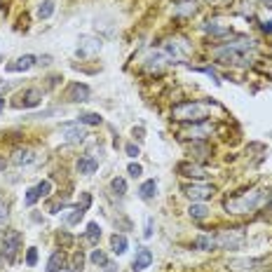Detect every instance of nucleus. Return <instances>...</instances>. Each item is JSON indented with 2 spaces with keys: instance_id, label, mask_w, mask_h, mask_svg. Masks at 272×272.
<instances>
[{
  "instance_id": "1",
  "label": "nucleus",
  "mask_w": 272,
  "mask_h": 272,
  "mask_svg": "<svg viewBox=\"0 0 272 272\" xmlns=\"http://www.w3.org/2000/svg\"><path fill=\"white\" fill-rule=\"evenodd\" d=\"M265 202V192L258 188H251V190H244L240 195H232L223 202V207L228 214H251L261 207Z\"/></svg>"
},
{
  "instance_id": "2",
  "label": "nucleus",
  "mask_w": 272,
  "mask_h": 272,
  "mask_svg": "<svg viewBox=\"0 0 272 272\" xmlns=\"http://www.w3.org/2000/svg\"><path fill=\"white\" fill-rule=\"evenodd\" d=\"M253 50H256L253 40L228 42V45H223V47H216V50H214V56H216L220 63H246L251 59Z\"/></svg>"
},
{
  "instance_id": "3",
  "label": "nucleus",
  "mask_w": 272,
  "mask_h": 272,
  "mask_svg": "<svg viewBox=\"0 0 272 272\" xmlns=\"http://www.w3.org/2000/svg\"><path fill=\"white\" fill-rule=\"evenodd\" d=\"M211 108L214 106L204 104V101H183V104L171 108V117L181 120V122H202L204 117L209 115Z\"/></svg>"
},
{
  "instance_id": "4",
  "label": "nucleus",
  "mask_w": 272,
  "mask_h": 272,
  "mask_svg": "<svg viewBox=\"0 0 272 272\" xmlns=\"http://www.w3.org/2000/svg\"><path fill=\"white\" fill-rule=\"evenodd\" d=\"M216 246L220 249H228V251H237L244 246V242H246V235L242 228H232V230H220L216 237Z\"/></svg>"
},
{
  "instance_id": "5",
  "label": "nucleus",
  "mask_w": 272,
  "mask_h": 272,
  "mask_svg": "<svg viewBox=\"0 0 272 272\" xmlns=\"http://www.w3.org/2000/svg\"><path fill=\"white\" fill-rule=\"evenodd\" d=\"M21 242H24V237H21L19 230L5 232V237H2V256H5L7 261H14V258H17V253H19V249H21Z\"/></svg>"
},
{
  "instance_id": "6",
  "label": "nucleus",
  "mask_w": 272,
  "mask_h": 272,
  "mask_svg": "<svg viewBox=\"0 0 272 272\" xmlns=\"http://www.w3.org/2000/svg\"><path fill=\"white\" fill-rule=\"evenodd\" d=\"M265 261L261 258H232L228 261V270L230 272H263Z\"/></svg>"
},
{
  "instance_id": "7",
  "label": "nucleus",
  "mask_w": 272,
  "mask_h": 272,
  "mask_svg": "<svg viewBox=\"0 0 272 272\" xmlns=\"http://www.w3.org/2000/svg\"><path fill=\"white\" fill-rule=\"evenodd\" d=\"M42 101V92L38 87H26L24 92H19L17 96V101H14V108H35V106H40Z\"/></svg>"
},
{
  "instance_id": "8",
  "label": "nucleus",
  "mask_w": 272,
  "mask_h": 272,
  "mask_svg": "<svg viewBox=\"0 0 272 272\" xmlns=\"http://www.w3.org/2000/svg\"><path fill=\"white\" fill-rule=\"evenodd\" d=\"M183 192L190 199L202 202V199H209L214 195V186H209V183H188V186H183Z\"/></svg>"
},
{
  "instance_id": "9",
  "label": "nucleus",
  "mask_w": 272,
  "mask_h": 272,
  "mask_svg": "<svg viewBox=\"0 0 272 272\" xmlns=\"http://www.w3.org/2000/svg\"><path fill=\"white\" fill-rule=\"evenodd\" d=\"M61 132H63V138H66L68 143H80V141L87 138V132L80 127V122H78V125H63Z\"/></svg>"
},
{
  "instance_id": "10",
  "label": "nucleus",
  "mask_w": 272,
  "mask_h": 272,
  "mask_svg": "<svg viewBox=\"0 0 272 272\" xmlns=\"http://www.w3.org/2000/svg\"><path fill=\"white\" fill-rule=\"evenodd\" d=\"M68 99L75 101V104H82V101H89V87L87 84H80V82H73L68 87Z\"/></svg>"
},
{
  "instance_id": "11",
  "label": "nucleus",
  "mask_w": 272,
  "mask_h": 272,
  "mask_svg": "<svg viewBox=\"0 0 272 272\" xmlns=\"http://www.w3.org/2000/svg\"><path fill=\"white\" fill-rule=\"evenodd\" d=\"M101 50V40H96V38H82L80 45H78V54L80 56H92Z\"/></svg>"
},
{
  "instance_id": "12",
  "label": "nucleus",
  "mask_w": 272,
  "mask_h": 272,
  "mask_svg": "<svg viewBox=\"0 0 272 272\" xmlns=\"http://www.w3.org/2000/svg\"><path fill=\"white\" fill-rule=\"evenodd\" d=\"M35 162V153H33L31 148H19L14 155H12V164L14 167H26V164H31Z\"/></svg>"
},
{
  "instance_id": "13",
  "label": "nucleus",
  "mask_w": 272,
  "mask_h": 272,
  "mask_svg": "<svg viewBox=\"0 0 272 272\" xmlns=\"http://www.w3.org/2000/svg\"><path fill=\"white\" fill-rule=\"evenodd\" d=\"M31 66H35V56L33 54H24L14 63H7V71L10 73H21V71H28Z\"/></svg>"
},
{
  "instance_id": "14",
  "label": "nucleus",
  "mask_w": 272,
  "mask_h": 272,
  "mask_svg": "<svg viewBox=\"0 0 272 272\" xmlns=\"http://www.w3.org/2000/svg\"><path fill=\"white\" fill-rule=\"evenodd\" d=\"M150 263H153V253H150V249H141V251L134 256L132 270H134V272H141V270H146V268H150Z\"/></svg>"
},
{
  "instance_id": "15",
  "label": "nucleus",
  "mask_w": 272,
  "mask_h": 272,
  "mask_svg": "<svg viewBox=\"0 0 272 272\" xmlns=\"http://www.w3.org/2000/svg\"><path fill=\"white\" fill-rule=\"evenodd\" d=\"M63 265H66L63 251H54L52 256H50V261H47V272H61Z\"/></svg>"
},
{
  "instance_id": "16",
  "label": "nucleus",
  "mask_w": 272,
  "mask_h": 272,
  "mask_svg": "<svg viewBox=\"0 0 272 272\" xmlns=\"http://www.w3.org/2000/svg\"><path fill=\"white\" fill-rule=\"evenodd\" d=\"M176 169L181 171V174H186V176H195V178H202L204 174H207L202 167H197V164H188V162H178Z\"/></svg>"
},
{
  "instance_id": "17",
  "label": "nucleus",
  "mask_w": 272,
  "mask_h": 272,
  "mask_svg": "<svg viewBox=\"0 0 272 272\" xmlns=\"http://www.w3.org/2000/svg\"><path fill=\"white\" fill-rule=\"evenodd\" d=\"M96 169H99V162L94 157H80L78 160V171L80 174H94Z\"/></svg>"
},
{
  "instance_id": "18",
  "label": "nucleus",
  "mask_w": 272,
  "mask_h": 272,
  "mask_svg": "<svg viewBox=\"0 0 272 272\" xmlns=\"http://www.w3.org/2000/svg\"><path fill=\"white\" fill-rule=\"evenodd\" d=\"M110 246H113V253H117V256H122V253H127V246H129V242H127L125 235H113L110 237Z\"/></svg>"
},
{
  "instance_id": "19",
  "label": "nucleus",
  "mask_w": 272,
  "mask_h": 272,
  "mask_svg": "<svg viewBox=\"0 0 272 272\" xmlns=\"http://www.w3.org/2000/svg\"><path fill=\"white\" fill-rule=\"evenodd\" d=\"M138 195H141V199H153L157 195V181L155 178H150V181H146L141 188H138Z\"/></svg>"
},
{
  "instance_id": "20",
  "label": "nucleus",
  "mask_w": 272,
  "mask_h": 272,
  "mask_svg": "<svg viewBox=\"0 0 272 272\" xmlns=\"http://www.w3.org/2000/svg\"><path fill=\"white\" fill-rule=\"evenodd\" d=\"M188 214H190V218H195V220H202V218H207L209 216V207L207 204H190V209H188Z\"/></svg>"
},
{
  "instance_id": "21",
  "label": "nucleus",
  "mask_w": 272,
  "mask_h": 272,
  "mask_svg": "<svg viewBox=\"0 0 272 272\" xmlns=\"http://www.w3.org/2000/svg\"><path fill=\"white\" fill-rule=\"evenodd\" d=\"M54 14V2L52 0H42L40 5H38V17L40 19H50Z\"/></svg>"
},
{
  "instance_id": "22",
  "label": "nucleus",
  "mask_w": 272,
  "mask_h": 272,
  "mask_svg": "<svg viewBox=\"0 0 272 272\" xmlns=\"http://www.w3.org/2000/svg\"><path fill=\"white\" fill-rule=\"evenodd\" d=\"M195 246H197V249H202V251H211V249L216 246V240H214V237H209V235H202V237H197V240H195Z\"/></svg>"
},
{
  "instance_id": "23",
  "label": "nucleus",
  "mask_w": 272,
  "mask_h": 272,
  "mask_svg": "<svg viewBox=\"0 0 272 272\" xmlns=\"http://www.w3.org/2000/svg\"><path fill=\"white\" fill-rule=\"evenodd\" d=\"M211 129H214V127L211 125H207V122H204V125H199V127H190L188 132H183V136H195V138H199V136H204V134H209Z\"/></svg>"
},
{
  "instance_id": "24",
  "label": "nucleus",
  "mask_w": 272,
  "mask_h": 272,
  "mask_svg": "<svg viewBox=\"0 0 272 272\" xmlns=\"http://www.w3.org/2000/svg\"><path fill=\"white\" fill-rule=\"evenodd\" d=\"M99 237H101V225H99V223H89V225H87V240L92 242V244H96Z\"/></svg>"
},
{
  "instance_id": "25",
  "label": "nucleus",
  "mask_w": 272,
  "mask_h": 272,
  "mask_svg": "<svg viewBox=\"0 0 272 272\" xmlns=\"http://www.w3.org/2000/svg\"><path fill=\"white\" fill-rule=\"evenodd\" d=\"M82 216H84V209L82 207H75V209H71V214L66 216V223H68V225H75V223H80Z\"/></svg>"
},
{
  "instance_id": "26",
  "label": "nucleus",
  "mask_w": 272,
  "mask_h": 272,
  "mask_svg": "<svg viewBox=\"0 0 272 272\" xmlns=\"http://www.w3.org/2000/svg\"><path fill=\"white\" fill-rule=\"evenodd\" d=\"M80 125H101V115L99 113H82L80 115Z\"/></svg>"
},
{
  "instance_id": "27",
  "label": "nucleus",
  "mask_w": 272,
  "mask_h": 272,
  "mask_svg": "<svg viewBox=\"0 0 272 272\" xmlns=\"http://www.w3.org/2000/svg\"><path fill=\"white\" fill-rule=\"evenodd\" d=\"M89 258H92V263H94V265H101V268H104L106 263H108V258H106V253L101 251V249H94Z\"/></svg>"
},
{
  "instance_id": "28",
  "label": "nucleus",
  "mask_w": 272,
  "mask_h": 272,
  "mask_svg": "<svg viewBox=\"0 0 272 272\" xmlns=\"http://www.w3.org/2000/svg\"><path fill=\"white\" fill-rule=\"evenodd\" d=\"M84 265V253L82 251H75L73 256V265H71V272H80Z\"/></svg>"
},
{
  "instance_id": "29",
  "label": "nucleus",
  "mask_w": 272,
  "mask_h": 272,
  "mask_svg": "<svg viewBox=\"0 0 272 272\" xmlns=\"http://www.w3.org/2000/svg\"><path fill=\"white\" fill-rule=\"evenodd\" d=\"M35 188H38V195H40V197H47V195L52 192V181H40Z\"/></svg>"
},
{
  "instance_id": "30",
  "label": "nucleus",
  "mask_w": 272,
  "mask_h": 272,
  "mask_svg": "<svg viewBox=\"0 0 272 272\" xmlns=\"http://www.w3.org/2000/svg\"><path fill=\"white\" fill-rule=\"evenodd\" d=\"M38 199H40V195H38V188H28V190H26V197H24V202H26L28 207H33Z\"/></svg>"
},
{
  "instance_id": "31",
  "label": "nucleus",
  "mask_w": 272,
  "mask_h": 272,
  "mask_svg": "<svg viewBox=\"0 0 272 272\" xmlns=\"http://www.w3.org/2000/svg\"><path fill=\"white\" fill-rule=\"evenodd\" d=\"M110 188L115 190L117 195H125V192H127V183H125V178H113Z\"/></svg>"
},
{
  "instance_id": "32",
  "label": "nucleus",
  "mask_w": 272,
  "mask_h": 272,
  "mask_svg": "<svg viewBox=\"0 0 272 272\" xmlns=\"http://www.w3.org/2000/svg\"><path fill=\"white\" fill-rule=\"evenodd\" d=\"M7 218H10V211H7V202L0 197V225H5V223H7Z\"/></svg>"
},
{
  "instance_id": "33",
  "label": "nucleus",
  "mask_w": 272,
  "mask_h": 272,
  "mask_svg": "<svg viewBox=\"0 0 272 272\" xmlns=\"http://www.w3.org/2000/svg\"><path fill=\"white\" fill-rule=\"evenodd\" d=\"M35 263H38V249H33V246H31V249L26 251V265H31V268H33Z\"/></svg>"
},
{
  "instance_id": "34",
  "label": "nucleus",
  "mask_w": 272,
  "mask_h": 272,
  "mask_svg": "<svg viewBox=\"0 0 272 272\" xmlns=\"http://www.w3.org/2000/svg\"><path fill=\"white\" fill-rule=\"evenodd\" d=\"M127 171H129V176H141V174H143V169H141V164H129V167H127Z\"/></svg>"
},
{
  "instance_id": "35",
  "label": "nucleus",
  "mask_w": 272,
  "mask_h": 272,
  "mask_svg": "<svg viewBox=\"0 0 272 272\" xmlns=\"http://www.w3.org/2000/svg\"><path fill=\"white\" fill-rule=\"evenodd\" d=\"M143 237H146V240H150V237H153V218L146 220V232H143Z\"/></svg>"
},
{
  "instance_id": "36",
  "label": "nucleus",
  "mask_w": 272,
  "mask_h": 272,
  "mask_svg": "<svg viewBox=\"0 0 272 272\" xmlns=\"http://www.w3.org/2000/svg\"><path fill=\"white\" fill-rule=\"evenodd\" d=\"M125 150H127V155L129 157H138V146H134V143H129Z\"/></svg>"
},
{
  "instance_id": "37",
  "label": "nucleus",
  "mask_w": 272,
  "mask_h": 272,
  "mask_svg": "<svg viewBox=\"0 0 272 272\" xmlns=\"http://www.w3.org/2000/svg\"><path fill=\"white\" fill-rule=\"evenodd\" d=\"M104 270H106V272H115V270H117V265H115V263H110V261H108V263L104 265Z\"/></svg>"
},
{
  "instance_id": "38",
  "label": "nucleus",
  "mask_w": 272,
  "mask_h": 272,
  "mask_svg": "<svg viewBox=\"0 0 272 272\" xmlns=\"http://www.w3.org/2000/svg\"><path fill=\"white\" fill-rule=\"evenodd\" d=\"M59 240H61L66 246H68V244H71V235H66V232H63V235H59Z\"/></svg>"
},
{
  "instance_id": "39",
  "label": "nucleus",
  "mask_w": 272,
  "mask_h": 272,
  "mask_svg": "<svg viewBox=\"0 0 272 272\" xmlns=\"http://www.w3.org/2000/svg\"><path fill=\"white\" fill-rule=\"evenodd\" d=\"M263 31H265V33H272V21H265V24H263Z\"/></svg>"
},
{
  "instance_id": "40",
  "label": "nucleus",
  "mask_w": 272,
  "mask_h": 272,
  "mask_svg": "<svg viewBox=\"0 0 272 272\" xmlns=\"http://www.w3.org/2000/svg\"><path fill=\"white\" fill-rule=\"evenodd\" d=\"M263 5H265V7H272V0H263Z\"/></svg>"
},
{
  "instance_id": "41",
  "label": "nucleus",
  "mask_w": 272,
  "mask_h": 272,
  "mask_svg": "<svg viewBox=\"0 0 272 272\" xmlns=\"http://www.w3.org/2000/svg\"><path fill=\"white\" fill-rule=\"evenodd\" d=\"M0 169H5V160L2 157H0Z\"/></svg>"
},
{
  "instance_id": "42",
  "label": "nucleus",
  "mask_w": 272,
  "mask_h": 272,
  "mask_svg": "<svg viewBox=\"0 0 272 272\" xmlns=\"http://www.w3.org/2000/svg\"><path fill=\"white\" fill-rule=\"evenodd\" d=\"M2 261H5V256H2V253H0V265H2Z\"/></svg>"
},
{
  "instance_id": "43",
  "label": "nucleus",
  "mask_w": 272,
  "mask_h": 272,
  "mask_svg": "<svg viewBox=\"0 0 272 272\" xmlns=\"http://www.w3.org/2000/svg\"><path fill=\"white\" fill-rule=\"evenodd\" d=\"M0 110H2V101H0Z\"/></svg>"
}]
</instances>
